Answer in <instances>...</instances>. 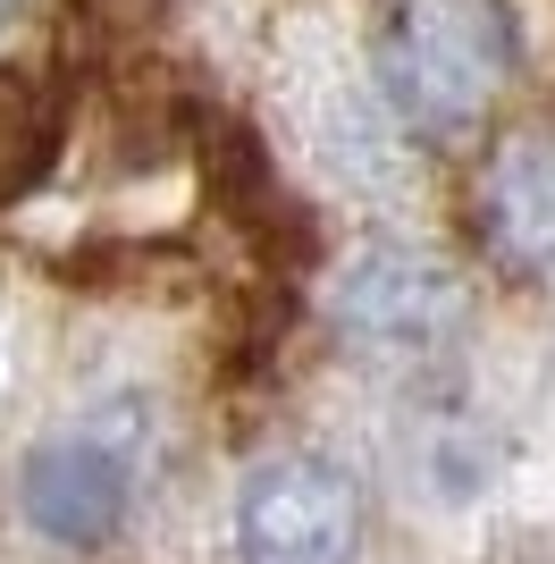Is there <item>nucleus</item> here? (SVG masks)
<instances>
[{"instance_id": "5", "label": "nucleus", "mask_w": 555, "mask_h": 564, "mask_svg": "<svg viewBox=\"0 0 555 564\" xmlns=\"http://www.w3.org/2000/svg\"><path fill=\"white\" fill-rule=\"evenodd\" d=\"M480 236L513 279L555 286V135H513L480 169Z\"/></svg>"}, {"instance_id": "7", "label": "nucleus", "mask_w": 555, "mask_h": 564, "mask_svg": "<svg viewBox=\"0 0 555 564\" xmlns=\"http://www.w3.org/2000/svg\"><path fill=\"white\" fill-rule=\"evenodd\" d=\"M18 9H25V0H0V25H9V18H18Z\"/></svg>"}, {"instance_id": "1", "label": "nucleus", "mask_w": 555, "mask_h": 564, "mask_svg": "<svg viewBox=\"0 0 555 564\" xmlns=\"http://www.w3.org/2000/svg\"><path fill=\"white\" fill-rule=\"evenodd\" d=\"M522 25L505 0H395L379 25V94L413 135H463L505 94Z\"/></svg>"}, {"instance_id": "4", "label": "nucleus", "mask_w": 555, "mask_h": 564, "mask_svg": "<svg viewBox=\"0 0 555 564\" xmlns=\"http://www.w3.org/2000/svg\"><path fill=\"white\" fill-rule=\"evenodd\" d=\"M362 489L328 455H278L236 497V556L244 564H353Z\"/></svg>"}, {"instance_id": "6", "label": "nucleus", "mask_w": 555, "mask_h": 564, "mask_svg": "<svg viewBox=\"0 0 555 564\" xmlns=\"http://www.w3.org/2000/svg\"><path fill=\"white\" fill-rule=\"evenodd\" d=\"M59 152V101L43 76H0V203H18Z\"/></svg>"}, {"instance_id": "3", "label": "nucleus", "mask_w": 555, "mask_h": 564, "mask_svg": "<svg viewBox=\"0 0 555 564\" xmlns=\"http://www.w3.org/2000/svg\"><path fill=\"white\" fill-rule=\"evenodd\" d=\"M328 321L353 354L370 362H429L463 337L471 304H463V279L438 253H413V245H370L337 270L328 286Z\"/></svg>"}, {"instance_id": "2", "label": "nucleus", "mask_w": 555, "mask_h": 564, "mask_svg": "<svg viewBox=\"0 0 555 564\" xmlns=\"http://www.w3.org/2000/svg\"><path fill=\"white\" fill-rule=\"evenodd\" d=\"M143 455H152V404L143 397L92 404L85 422H68L59 438H43L25 455L18 471L25 522L59 547L118 540V522L135 514V489H143Z\"/></svg>"}]
</instances>
